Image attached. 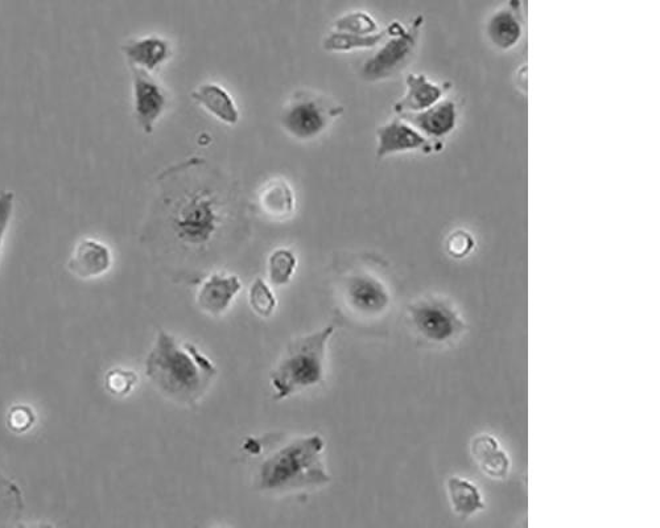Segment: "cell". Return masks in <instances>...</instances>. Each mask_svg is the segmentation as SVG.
I'll use <instances>...</instances> for the list:
<instances>
[{
  "label": "cell",
  "mask_w": 660,
  "mask_h": 528,
  "mask_svg": "<svg viewBox=\"0 0 660 528\" xmlns=\"http://www.w3.org/2000/svg\"><path fill=\"white\" fill-rule=\"evenodd\" d=\"M146 375L165 398L196 406L217 377V367L195 344L160 330L146 360Z\"/></svg>",
  "instance_id": "1"
},
{
  "label": "cell",
  "mask_w": 660,
  "mask_h": 528,
  "mask_svg": "<svg viewBox=\"0 0 660 528\" xmlns=\"http://www.w3.org/2000/svg\"><path fill=\"white\" fill-rule=\"evenodd\" d=\"M325 441L320 435L294 437L276 445L259 462L254 473V486L266 494H290L328 485L325 468Z\"/></svg>",
  "instance_id": "2"
},
{
  "label": "cell",
  "mask_w": 660,
  "mask_h": 528,
  "mask_svg": "<svg viewBox=\"0 0 660 528\" xmlns=\"http://www.w3.org/2000/svg\"><path fill=\"white\" fill-rule=\"evenodd\" d=\"M334 330V325H328L290 342L270 375L276 402L323 383L327 346Z\"/></svg>",
  "instance_id": "3"
},
{
  "label": "cell",
  "mask_w": 660,
  "mask_h": 528,
  "mask_svg": "<svg viewBox=\"0 0 660 528\" xmlns=\"http://www.w3.org/2000/svg\"><path fill=\"white\" fill-rule=\"evenodd\" d=\"M224 224V204L208 187L184 191L171 201L169 228L181 246L204 250L217 238Z\"/></svg>",
  "instance_id": "4"
},
{
  "label": "cell",
  "mask_w": 660,
  "mask_h": 528,
  "mask_svg": "<svg viewBox=\"0 0 660 528\" xmlns=\"http://www.w3.org/2000/svg\"><path fill=\"white\" fill-rule=\"evenodd\" d=\"M338 304L346 316L366 325L389 315L391 292L385 280L366 267L344 272L337 283Z\"/></svg>",
  "instance_id": "5"
},
{
  "label": "cell",
  "mask_w": 660,
  "mask_h": 528,
  "mask_svg": "<svg viewBox=\"0 0 660 528\" xmlns=\"http://www.w3.org/2000/svg\"><path fill=\"white\" fill-rule=\"evenodd\" d=\"M342 113L344 107L328 101L320 94L297 92L284 107L280 125L291 138L311 142L323 135Z\"/></svg>",
  "instance_id": "6"
},
{
  "label": "cell",
  "mask_w": 660,
  "mask_h": 528,
  "mask_svg": "<svg viewBox=\"0 0 660 528\" xmlns=\"http://www.w3.org/2000/svg\"><path fill=\"white\" fill-rule=\"evenodd\" d=\"M407 315L414 332L431 345L452 344L466 328L455 305L441 296L414 301L408 305Z\"/></svg>",
  "instance_id": "7"
},
{
  "label": "cell",
  "mask_w": 660,
  "mask_h": 528,
  "mask_svg": "<svg viewBox=\"0 0 660 528\" xmlns=\"http://www.w3.org/2000/svg\"><path fill=\"white\" fill-rule=\"evenodd\" d=\"M422 18L403 32L387 37L382 47L362 65L361 77L366 82H378L395 76L411 60L418 44Z\"/></svg>",
  "instance_id": "8"
},
{
  "label": "cell",
  "mask_w": 660,
  "mask_h": 528,
  "mask_svg": "<svg viewBox=\"0 0 660 528\" xmlns=\"http://www.w3.org/2000/svg\"><path fill=\"white\" fill-rule=\"evenodd\" d=\"M132 99L136 122L144 134L151 135L168 106V96L152 73L130 66Z\"/></svg>",
  "instance_id": "9"
},
{
  "label": "cell",
  "mask_w": 660,
  "mask_h": 528,
  "mask_svg": "<svg viewBox=\"0 0 660 528\" xmlns=\"http://www.w3.org/2000/svg\"><path fill=\"white\" fill-rule=\"evenodd\" d=\"M435 144L441 143L427 139L414 126L398 117L386 125L378 127L375 155L378 160H383L387 156L402 154V152L423 151L424 154H429V152L436 151Z\"/></svg>",
  "instance_id": "10"
},
{
  "label": "cell",
  "mask_w": 660,
  "mask_h": 528,
  "mask_svg": "<svg viewBox=\"0 0 660 528\" xmlns=\"http://www.w3.org/2000/svg\"><path fill=\"white\" fill-rule=\"evenodd\" d=\"M400 118L414 126L416 130L432 142L440 143L456 130L457 113L456 103L451 99H441L436 105L419 113L400 114Z\"/></svg>",
  "instance_id": "11"
},
{
  "label": "cell",
  "mask_w": 660,
  "mask_h": 528,
  "mask_svg": "<svg viewBox=\"0 0 660 528\" xmlns=\"http://www.w3.org/2000/svg\"><path fill=\"white\" fill-rule=\"evenodd\" d=\"M242 283L238 276L213 274L202 283L197 294V304L210 316L224 315L241 291Z\"/></svg>",
  "instance_id": "12"
},
{
  "label": "cell",
  "mask_w": 660,
  "mask_h": 528,
  "mask_svg": "<svg viewBox=\"0 0 660 528\" xmlns=\"http://www.w3.org/2000/svg\"><path fill=\"white\" fill-rule=\"evenodd\" d=\"M113 257L110 249L96 239L86 238L78 242L76 249L70 255L68 268L74 276L80 279L99 278L110 270Z\"/></svg>",
  "instance_id": "13"
},
{
  "label": "cell",
  "mask_w": 660,
  "mask_h": 528,
  "mask_svg": "<svg viewBox=\"0 0 660 528\" xmlns=\"http://www.w3.org/2000/svg\"><path fill=\"white\" fill-rule=\"evenodd\" d=\"M407 92L395 103V113H419L444 99L449 84H437L424 74L410 73L406 78Z\"/></svg>",
  "instance_id": "14"
},
{
  "label": "cell",
  "mask_w": 660,
  "mask_h": 528,
  "mask_svg": "<svg viewBox=\"0 0 660 528\" xmlns=\"http://www.w3.org/2000/svg\"><path fill=\"white\" fill-rule=\"evenodd\" d=\"M121 49L130 66H136L148 73H154L162 68L172 55L171 44L160 36L129 40Z\"/></svg>",
  "instance_id": "15"
},
{
  "label": "cell",
  "mask_w": 660,
  "mask_h": 528,
  "mask_svg": "<svg viewBox=\"0 0 660 528\" xmlns=\"http://www.w3.org/2000/svg\"><path fill=\"white\" fill-rule=\"evenodd\" d=\"M191 97L197 105L204 107L209 114L225 125L235 126L241 119L237 103L221 85L206 82L198 86Z\"/></svg>",
  "instance_id": "16"
},
{
  "label": "cell",
  "mask_w": 660,
  "mask_h": 528,
  "mask_svg": "<svg viewBox=\"0 0 660 528\" xmlns=\"http://www.w3.org/2000/svg\"><path fill=\"white\" fill-rule=\"evenodd\" d=\"M470 451H472L474 461L486 476L494 478V480H503L509 474V456L503 451L498 440L489 433H481L474 437Z\"/></svg>",
  "instance_id": "17"
},
{
  "label": "cell",
  "mask_w": 660,
  "mask_h": 528,
  "mask_svg": "<svg viewBox=\"0 0 660 528\" xmlns=\"http://www.w3.org/2000/svg\"><path fill=\"white\" fill-rule=\"evenodd\" d=\"M523 27L517 8H502L486 23V36L495 48L510 51L521 41Z\"/></svg>",
  "instance_id": "18"
},
{
  "label": "cell",
  "mask_w": 660,
  "mask_h": 528,
  "mask_svg": "<svg viewBox=\"0 0 660 528\" xmlns=\"http://www.w3.org/2000/svg\"><path fill=\"white\" fill-rule=\"evenodd\" d=\"M406 30L402 24L394 22L390 24L386 30L375 32L373 35H353V33L346 32H330L323 41V48L327 52L346 53L357 51V49H370L375 48L377 45L382 44L387 37L395 35Z\"/></svg>",
  "instance_id": "19"
},
{
  "label": "cell",
  "mask_w": 660,
  "mask_h": 528,
  "mask_svg": "<svg viewBox=\"0 0 660 528\" xmlns=\"http://www.w3.org/2000/svg\"><path fill=\"white\" fill-rule=\"evenodd\" d=\"M294 189L286 180L276 179L268 183L259 195V206L268 217L284 220L295 212Z\"/></svg>",
  "instance_id": "20"
},
{
  "label": "cell",
  "mask_w": 660,
  "mask_h": 528,
  "mask_svg": "<svg viewBox=\"0 0 660 528\" xmlns=\"http://www.w3.org/2000/svg\"><path fill=\"white\" fill-rule=\"evenodd\" d=\"M447 492L453 511L461 517L468 518L478 511L485 510L480 490L464 478L456 476L449 478Z\"/></svg>",
  "instance_id": "21"
},
{
  "label": "cell",
  "mask_w": 660,
  "mask_h": 528,
  "mask_svg": "<svg viewBox=\"0 0 660 528\" xmlns=\"http://www.w3.org/2000/svg\"><path fill=\"white\" fill-rule=\"evenodd\" d=\"M297 259L294 251L278 249L268 258V276L274 286L282 287L291 282L295 274Z\"/></svg>",
  "instance_id": "22"
},
{
  "label": "cell",
  "mask_w": 660,
  "mask_h": 528,
  "mask_svg": "<svg viewBox=\"0 0 660 528\" xmlns=\"http://www.w3.org/2000/svg\"><path fill=\"white\" fill-rule=\"evenodd\" d=\"M334 28L338 32L353 33V35H373L378 31V24L366 12H352L342 16L334 23Z\"/></svg>",
  "instance_id": "23"
},
{
  "label": "cell",
  "mask_w": 660,
  "mask_h": 528,
  "mask_svg": "<svg viewBox=\"0 0 660 528\" xmlns=\"http://www.w3.org/2000/svg\"><path fill=\"white\" fill-rule=\"evenodd\" d=\"M249 301L253 311L262 317L271 316L276 308V299L271 288L263 279L258 278L251 284Z\"/></svg>",
  "instance_id": "24"
},
{
  "label": "cell",
  "mask_w": 660,
  "mask_h": 528,
  "mask_svg": "<svg viewBox=\"0 0 660 528\" xmlns=\"http://www.w3.org/2000/svg\"><path fill=\"white\" fill-rule=\"evenodd\" d=\"M136 381L138 378L131 370L115 369L107 374L106 387L115 396H125L134 389Z\"/></svg>",
  "instance_id": "25"
},
{
  "label": "cell",
  "mask_w": 660,
  "mask_h": 528,
  "mask_svg": "<svg viewBox=\"0 0 660 528\" xmlns=\"http://www.w3.org/2000/svg\"><path fill=\"white\" fill-rule=\"evenodd\" d=\"M15 210V192L11 189H2L0 191V250L6 238L8 228H10L12 216Z\"/></svg>",
  "instance_id": "26"
},
{
  "label": "cell",
  "mask_w": 660,
  "mask_h": 528,
  "mask_svg": "<svg viewBox=\"0 0 660 528\" xmlns=\"http://www.w3.org/2000/svg\"><path fill=\"white\" fill-rule=\"evenodd\" d=\"M474 239L472 235L465 230H457L449 235L447 241V250L453 258L461 259L472 253L474 249Z\"/></svg>",
  "instance_id": "27"
},
{
  "label": "cell",
  "mask_w": 660,
  "mask_h": 528,
  "mask_svg": "<svg viewBox=\"0 0 660 528\" xmlns=\"http://www.w3.org/2000/svg\"><path fill=\"white\" fill-rule=\"evenodd\" d=\"M7 422L12 431L26 432L33 426L35 415L30 407L16 406L8 414Z\"/></svg>",
  "instance_id": "28"
}]
</instances>
